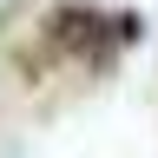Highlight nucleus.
Here are the masks:
<instances>
[{
  "label": "nucleus",
  "instance_id": "obj_1",
  "mask_svg": "<svg viewBox=\"0 0 158 158\" xmlns=\"http://www.w3.org/2000/svg\"><path fill=\"white\" fill-rule=\"evenodd\" d=\"M138 40V13H106L92 0H53L40 13V59L53 66H86V73H106L118 46Z\"/></svg>",
  "mask_w": 158,
  "mask_h": 158
}]
</instances>
